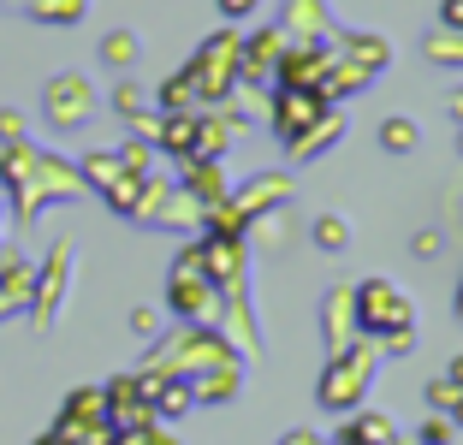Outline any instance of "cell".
Wrapping results in <instances>:
<instances>
[{
    "label": "cell",
    "instance_id": "cell-16",
    "mask_svg": "<svg viewBox=\"0 0 463 445\" xmlns=\"http://www.w3.org/2000/svg\"><path fill=\"white\" fill-rule=\"evenodd\" d=\"M113 108H119L125 119H137V113H143V90H137V83H119V90H113Z\"/></svg>",
    "mask_w": 463,
    "mask_h": 445
},
{
    "label": "cell",
    "instance_id": "cell-13",
    "mask_svg": "<svg viewBox=\"0 0 463 445\" xmlns=\"http://www.w3.org/2000/svg\"><path fill=\"white\" fill-rule=\"evenodd\" d=\"M428 60H434V66H463V36H446V30H434V36H428Z\"/></svg>",
    "mask_w": 463,
    "mask_h": 445
},
{
    "label": "cell",
    "instance_id": "cell-9",
    "mask_svg": "<svg viewBox=\"0 0 463 445\" xmlns=\"http://www.w3.org/2000/svg\"><path fill=\"white\" fill-rule=\"evenodd\" d=\"M184 185H191L196 203H226V178H220V161H184Z\"/></svg>",
    "mask_w": 463,
    "mask_h": 445
},
{
    "label": "cell",
    "instance_id": "cell-8",
    "mask_svg": "<svg viewBox=\"0 0 463 445\" xmlns=\"http://www.w3.org/2000/svg\"><path fill=\"white\" fill-rule=\"evenodd\" d=\"M333 445H398V428L381 416V410H356L351 428H345Z\"/></svg>",
    "mask_w": 463,
    "mask_h": 445
},
{
    "label": "cell",
    "instance_id": "cell-23",
    "mask_svg": "<svg viewBox=\"0 0 463 445\" xmlns=\"http://www.w3.org/2000/svg\"><path fill=\"white\" fill-rule=\"evenodd\" d=\"M143 445H178L173 433H161V428H143Z\"/></svg>",
    "mask_w": 463,
    "mask_h": 445
},
{
    "label": "cell",
    "instance_id": "cell-11",
    "mask_svg": "<svg viewBox=\"0 0 463 445\" xmlns=\"http://www.w3.org/2000/svg\"><path fill=\"white\" fill-rule=\"evenodd\" d=\"M381 148L386 155H410L416 148V119H381Z\"/></svg>",
    "mask_w": 463,
    "mask_h": 445
},
{
    "label": "cell",
    "instance_id": "cell-21",
    "mask_svg": "<svg viewBox=\"0 0 463 445\" xmlns=\"http://www.w3.org/2000/svg\"><path fill=\"white\" fill-rule=\"evenodd\" d=\"M256 6H261V0H220V13H226V18H244V13H256Z\"/></svg>",
    "mask_w": 463,
    "mask_h": 445
},
{
    "label": "cell",
    "instance_id": "cell-2",
    "mask_svg": "<svg viewBox=\"0 0 463 445\" xmlns=\"http://www.w3.org/2000/svg\"><path fill=\"white\" fill-rule=\"evenodd\" d=\"M368 380H374V345H356V351H333L327 374H321V386H315V398H321V410H356L363 404Z\"/></svg>",
    "mask_w": 463,
    "mask_h": 445
},
{
    "label": "cell",
    "instance_id": "cell-1",
    "mask_svg": "<svg viewBox=\"0 0 463 445\" xmlns=\"http://www.w3.org/2000/svg\"><path fill=\"white\" fill-rule=\"evenodd\" d=\"M351 309H356V327H363L368 345H386V351H410L416 345V309L410 297L386 279H363L351 291Z\"/></svg>",
    "mask_w": 463,
    "mask_h": 445
},
{
    "label": "cell",
    "instance_id": "cell-22",
    "mask_svg": "<svg viewBox=\"0 0 463 445\" xmlns=\"http://www.w3.org/2000/svg\"><path fill=\"white\" fill-rule=\"evenodd\" d=\"M279 445H327V440H315L309 428H298V433H286V440H279Z\"/></svg>",
    "mask_w": 463,
    "mask_h": 445
},
{
    "label": "cell",
    "instance_id": "cell-6",
    "mask_svg": "<svg viewBox=\"0 0 463 445\" xmlns=\"http://www.w3.org/2000/svg\"><path fill=\"white\" fill-rule=\"evenodd\" d=\"M42 113H48V125H54V131H78V125L96 113V90H90V78L60 71V78L48 83V95H42Z\"/></svg>",
    "mask_w": 463,
    "mask_h": 445
},
{
    "label": "cell",
    "instance_id": "cell-25",
    "mask_svg": "<svg viewBox=\"0 0 463 445\" xmlns=\"http://www.w3.org/2000/svg\"><path fill=\"white\" fill-rule=\"evenodd\" d=\"M451 113H458V119H463V90H458V95H451Z\"/></svg>",
    "mask_w": 463,
    "mask_h": 445
},
{
    "label": "cell",
    "instance_id": "cell-3",
    "mask_svg": "<svg viewBox=\"0 0 463 445\" xmlns=\"http://www.w3.org/2000/svg\"><path fill=\"white\" fill-rule=\"evenodd\" d=\"M184 71H191V83H196V95H203V101H226V90L238 83V36H232V30L208 36L203 54H196Z\"/></svg>",
    "mask_w": 463,
    "mask_h": 445
},
{
    "label": "cell",
    "instance_id": "cell-27",
    "mask_svg": "<svg viewBox=\"0 0 463 445\" xmlns=\"http://www.w3.org/2000/svg\"><path fill=\"white\" fill-rule=\"evenodd\" d=\"M458 148H463V137H458Z\"/></svg>",
    "mask_w": 463,
    "mask_h": 445
},
{
    "label": "cell",
    "instance_id": "cell-17",
    "mask_svg": "<svg viewBox=\"0 0 463 445\" xmlns=\"http://www.w3.org/2000/svg\"><path fill=\"white\" fill-rule=\"evenodd\" d=\"M446 440H451V421L446 416H428L422 421V445H446Z\"/></svg>",
    "mask_w": 463,
    "mask_h": 445
},
{
    "label": "cell",
    "instance_id": "cell-14",
    "mask_svg": "<svg viewBox=\"0 0 463 445\" xmlns=\"http://www.w3.org/2000/svg\"><path fill=\"white\" fill-rule=\"evenodd\" d=\"M345 238H351V226H345L339 214H321V220H315V243H321V250H345Z\"/></svg>",
    "mask_w": 463,
    "mask_h": 445
},
{
    "label": "cell",
    "instance_id": "cell-5",
    "mask_svg": "<svg viewBox=\"0 0 463 445\" xmlns=\"http://www.w3.org/2000/svg\"><path fill=\"white\" fill-rule=\"evenodd\" d=\"M166 303H173L184 321H208L214 315V279H203V250H184L173 268V291H166Z\"/></svg>",
    "mask_w": 463,
    "mask_h": 445
},
{
    "label": "cell",
    "instance_id": "cell-24",
    "mask_svg": "<svg viewBox=\"0 0 463 445\" xmlns=\"http://www.w3.org/2000/svg\"><path fill=\"white\" fill-rule=\"evenodd\" d=\"M446 380H451V386H458V392H463V356H451V368H446Z\"/></svg>",
    "mask_w": 463,
    "mask_h": 445
},
{
    "label": "cell",
    "instance_id": "cell-18",
    "mask_svg": "<svg viewBox=\"0 0 463 445\" xmlns=\"http://www.w3.org/2000/svg\"><path fill=\"white\" fill-rule=\"evenodd\" d=\"M428 404H434V410H451V404H458V386H451V380H434V386H428Z\"/></svg>",
    "mask_w": 463,
    "mask_h": 445
},
{
    "label": "cell",
    "instance_id": "cell-19",
    "mask_svg": "<svg viewBox=\"0 0 463 445\" xmlns=\"http://www.w3.org/2000/svg\"><path fill=\"white\" fill-rule=\"evenodd\" d=\"M439 24H446V30H463V0H446V6H439Z\"/></svg>",
    "mask_w": 463,
    "mask_h": 445
},
{
    "label": "cell",
    "instance_id": "cell-10",
    "mask_svg": "<svg viewBox=\"0 0 463 445\" xmlns=\"http://www.w3.org/2000/svg\"><path fill=\"white\" fill-rule=\"evenodd\" d=\"M101 60H108L113 71H125L137 60V36L131 30H108V36H101Z\"/></svg>",
    "mask_w": 463,
    "mask_h": 445
},
{
    "label": "cell",
    "instance_id": "cell-12",
    "mask_svg": "<svg viewBox=\"0 0 463 445\" xmlns=\"http://www.w3.org/2000/svg\"><path fill=\"white\" fill-rule=\"evenodd\" d=\"M30 18H48V24H78L83 0H30Z\"/></svg>",
    "mask_w": 463,
    "mask_h": 445
},
{
    "label": "cell",
    "instance_id": "cell-4",
    "mask_svg": "<svg viewBox=\"0 0 463 445\" xmlns=\"http://www.w3.org/2000/svg\"><path fill=\"white\" fill-rule=\"evenodd\" d=\"M321 119H327V95L321 90H279L273 95V131L286 137L291 155H303V143L315 137Z\"/></svg>",
    "mask_w": 463,
    "mask_h": 445
},
{
    "label": "cell",
    "instance_id": "cell-26",
    "mask_svg": "<svg viewBox=\"0 0 463 445\" xmlns=\"http://www.w3.org/2000/svg\"><path fill=\"white\" fill-rule=\"evenodd\" d=\"M451 421H463V392H458V404H451Z\"/></svg>",
    "mask_w": 463,
    "mask_h": 445
},
{
    "label": "cell",
    "instance_id": "cell-15",
    "mask_svg": "<svg viewBox=\"0 0 463 445\" xmlns=\"http://www.w3.org/2000/svg\"><path fill=\"white\" fill-rule=\"evenodd\" d=\"M291 18L309 30H327V13H321V0H291Z\"/></svg>",
    "mask_w": 463,
    "mask_h": 445
},
{
    "label": "cell",
    "instance_id": "cell-7",
    "mask_svg": "<svg viewBox=\"0 0 463 445\" xmlns=\"http://www.w3.org/2000/svg\"><path fill=\"white\" fill-rule=\"evenodd\" d=\"M279 54H286V30H279V24L256 30L250 42H238V78H244V83H261L273 66H279Z\"/></svg>",
    "mask_w": 463,
    "mask_h": 445
},
{
    "label": "cell",
    "instance_id": "cell-20",
    "mask_svg": "<svg viewBox=\"0 0 463 445\" xmlns=\"http://www.w3.org/2000/svg\"><path fill=\"white\" fill-rule=\"evenodd\" d=\"M131 333H143V338H155V309H131Z\"/></svg>",
    "mask_w": 463,
    "mask_h": 445
}]
</instances>
